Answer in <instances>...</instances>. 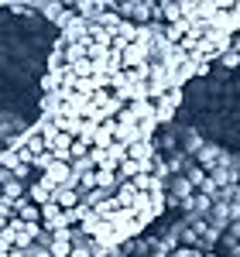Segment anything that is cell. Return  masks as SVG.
I'll return each instance as SVG.
<instances>
[{
    "label": "cell",
    "mask_w": 240,
    "mask_h": 257,
    "mask_svg": "<svg viewBox=\"0 0 240 257\" xmlns=\"http://www.w3.org/2000/svg\"><path fill=\"white\" fill-rule=\"evenodd\" d=\"M28 257H52V254H48V247H41V243H35V247L28 250Z\"/></svg>",
    "instance_id": "277c9868"
},
{
    "label": "cell",
    "mask_w": 240,
    "mask_h": 257,
    "mask_svg": "<svg viewBox=\"0 0 240 257\" xmlns=\"http://www.w3.org/2000/svg\"><path fill=\"white\" fill-rule=\"evenodd\" d=\"M52 192H55V185L45 175H38L35 182H28V202H31V206H48V202H52Z\"/></svg>",
    "instance_id": "7a4b0ae2"
},
{
    "label": "cell",
    "mask_w": 240,
    "mask_h": 257,
    "mask_svg": "<svg viewBox=\"0 0 240 257\" xmlns=\"http://www.w3.org/2000/svg\"><path fill=\"white\" fill-rule=\"evenodd\" d=\"M79 202H82L79 185H62V189L52 192V206H59V209H76Z\"/></svg>",
    "instance_id": "3957f363"
},
{
    "label": "cell",
    "mask_w": 240,
    "mask_h": 257,
    "mask_svg": "<svg viewBox=\"0 0 240 257\" xmlns=\"http://www.w3.org/2000/svg\"><path fill=\"white\" fill-rule=\"evenodd\" d=\"M41 175L48 178L55 189H62V185H76V178H72V161H59V158H55Z\"/></svg>",
    "instance_id": "6da1fadb"
}]
</instances>
